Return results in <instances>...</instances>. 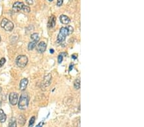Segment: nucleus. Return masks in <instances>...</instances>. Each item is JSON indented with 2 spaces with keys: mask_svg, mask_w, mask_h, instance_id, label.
Wrapping results in <instances>:
<instances>
[{
  "mask_svg": "<svg viewBox=\"0 0 144 127\" xmlns=\"http://www.w3.org/2000/svg\"><path fill=\"white\" fill-rule=\"evenodd\" d=\"M18 99H19V96L17 93H11L9 95V102L12 105H15L18 103Z\"/></svg>",
  "mask_w": 144,
  "mask_h": 127,
  "instance_id": "5",
  "label": "nucleus"
},
{
  "mask_svg": "<svg viewBox=\"0 0 144 127\" xmlns=\"http://www.w3.org/2000/svg\"><path fill=\"white\" fill-rule=\"evenodd\" d=\"M6 120V115L5 114L3 109H0V121L1 123H5Z\"/></svg>",
  "mask_w": 144,
  "mask_h": 127,
  "instance_id": "12",
  "label": "nucleus"
},
{
  "mask_svg": "<svg viewBox=\"0 0 144 127\" xmlns=\"http://www.w3.org/2000/svg\"><path fill=\"white\" fill-rule=\"evenodd\" d=\"M1 26L7 32H11L14 27V24L11 21L6 18H3L1 23Z\"/></svg>",
  "mask_w": 144,
  "mask_h": 127,
  "instance_id": "2",
  "label": "nucleus"
},
{
  "mask_svg": "<svg viewBox=\"0 0 144 127\" xmlns=\"http://www.w3.org/2000/svg\"><path fill=\"white\" fill-rule=\"evenodd\" d=\"M67 29L68 30V35H70V34H72V32L74 31V28H72V26H67Z\"/></svg>",
  "mask_w": 144,
  "mask_h": 127,
  "instance_id": "19",
  "label": "nucleus"
},
{
  "mask_svg": "<svg viewBox=\"0 0 144 127\" xmlns=\"http://www.w3.org/2000/svg\"><path fill=\"white\" fill-rule=\"evenodd\" d=\"M51 74H48L44 76V79L43 82H42V87H47L49 86L51 83Z\"/></svg>",
  "mask_w": 144,
  "mask_h": 127,
  "instance_id": "7",
  "label": "nucleus"
},
{
  "mask_svg": "<svg viewBox=\"0 0 144 127\" xmlns=\"http://www.w3.org/2000/svg\"><path fill=\"white\" fill-rule=\"evenodd\" d=\"M80 85H81L80 80L79 79H76L74 82V87L76 89H79L80 88Z\"/></svg>",
  "mask_w": 144,
  "mask_h": 127,
  "instance_id": "16",
  "label": "nucleus"
},
{
  "mask_svg": "<svg viewBox=\"0 0 144 127\" xmlns=\"http://www.w3.org/2000/svg\"><path fill=\"white\" fill-rule=\"evenodd\" d=\"M1 36H0V42H1Z\"/></svg>",
  "mask_w": 144,
  "mask_h": 127,
  "instance_id": "29",
  "label": "nucleus"
},
{
  "mask_svg": "<svg viewBox=\"0 0 144 127\" xmlns=\"http://www.w3.org/2000/svg\"><path fill=\"white\" fill-rule=\"evenodd\" d=\"M1 102L0 101V107H1Z\"/></svg>",
  "mask_w": 144,
  "mask_h": 127,
  "instance_id": "28",
  "label": "nucleus"
},
{
  "mask_svg": "<svg viewBox=\"0 0 144 127\" xmlns=\"http://www.w3.org/2000/svg\"><path fill=\"white\" fill-rule=\"evenodd\" d=\"M26 3H27L28 5H29L34 3V1H33V0H26Z\"/></svg>",
  "mask_w": 144,
  "mask_h": 127,
  "instance_id": "23",
  "label": "nucleus"
},
{
  "mask_svg": "<svg viewBox=\"0 0 144 127\" xmlns=\"http://www.w3.org/2000/svg\"><path fill=\"white\" fill-rule=\"evenodd\" d=\"M68 35V30L66 27L61 28L58 35L57 37V42L58 43H62L65 40L66 36Z\"/></svg>",
  "mask_w": 144,
  "mask_h": 127,
  "instance_id": "4",
  "label": "nucleus"
},
{
  "mask_svg": "<svg viewBox=\"0 0 144 127\" xmlns=\"http://www.w3.org/2000/svg\"><path fill=\"white\" fill-rule=\"evenodd\" d=\"M29 103V97L27 94L23 93L20 96V99L18 103V107L21 110H25L28 108Z\"/></svg>",
  "mask_w": 144,
  "mask_h": 127,
  "instance_id": "1",
  "label": "nucleus"
},
{
  "mask_svg": "<svg viewBox=\"0 0 144 127\" xmlns=\"http://www.w3.org/2000/svg\"><path fill=\"white\" fill-rule=\"evenodd\" d=\"M5 62H6L5 58H1V59H0V68H1V67L4 65Z\"/></svg>",
  "mask_w": 144,
  "mask_h": 127,
  "instance_id": "20",
  "label": "nucleus"
},
{
  "mask_svg": "<svg viewBox=\"0 0 144 127\" xmlns=\"http://www.w3.org/2000/svg\"><path fill=\"white\" fill-rule=\"evenodd\" d=\"M63 55L62 53V54H60L58 55V63L60 64L63 61Z\"/></svg>",
  "mask_w": 144,
  "mask_h": 127,
  "instance_id": "21",
  "label": "nucleus"
},
{
  "mask_svg": "<svg viewBox=\"0 0 144 127\" xmlns=\"http://www.w3.org/2000/svg\"><path fill=\"white\" fill-rule=\"evenodd\" d=\"M24 12H29L31 11V9L29 8V6H26V5H24L23 9H22Z\"/></svg>",
  "mask_w": 144,
  "mask_h": 127,
  "instance_id": "18",
  "label": "nucleus"
},
{
  "mask_svg": "<svg viewBox=\"0 0 144 127\" xmlns=\"http://www.w3.org/2000/svg\"><path fill=\"white\" fill-rule=\"evenodd\" d=\"M77 55H76V54H74V55H72V57L73 59H77Z\"/></svg>",
  "mask_w": 144,
  "mask_h": 127,
  "instance_id": "24",
  "label": "nucleus"
},
{
  "mask_svg": "<svg viewBox=\"0 0 144 127\" xmlns=\"http://www.w3.org/2000/svg\"><path fill=\"white\" fill-rule=\"evenodd\" d=\"M1 91H2V89H1V87H0V93L1 92Z\"/></svg>",
  "mask_w": 144,
  "mask_h": 127,
  "instance_id": "27",
  "label": "nucleus"
},
{
  "mask_svg": "<svg viewBox=\"0 0 144 127\" xmlns=\"http://www.w3.org/2000/svg\"><path fill=\"white\" fill-rule=\"evenodd\" d=\"M56 17L54 15H51V17L49 19V21H48V27L51 28H52L54 27V26L56 24Z\"/></svg>",
  "mask_w": 144,
  "mask_h": 127,
  "instance_id": "10",
  "label": "nucleus"
},
{
  "mask_svg": "<svg viewBox=\"0 0 144 127\" xmlns=\"http://www.w3.org/2000/svg\"><path fill=\"white\" fill-rule=\"evenodd\" d=\"M31 39L33 40V41H35V42H38L39 41L40 37L37 33H34V34H31Z\"/></svg>",
  "mask_w": 144,
  "mask_h": 127,
  "instance_id": "13",
  "label": "nucleus"
},
{
  "mask_svg": "<svg viewBox=\"0 0 144 127\" xmlns=\"http://www.w3.org/2000/svg\"></svg>",
  "mask_w": 144,
  "mask_h": 127,
  "instance_id": "30",
  "label": "nucleus"
},
{
  "mask_svg": "<svg viewBox=\"0 0 144 127\" xmlns=\"http://www.w3.org/2000/svg\"><path fill=\"white\" fill-rule=\"evenodd\" d=\"M28 62V57L25 55H19L16 59L15 62L17 66L19 68H24L26 65H27Z\"/></svg>",
  "mask_w": 144,
  "mask_h": 127,
  "instance_id": "3",
  "label": "nucleus"
},
{
  "mask_svg": "<svg viewBox=\"0 0 144 127\" xmlns=\"http://www.w3.org/2000/svg\"><path fill=\"white\" fill-rule=\"evenodd\" d=\"M28 83V80L27 78H23L22 79L20 82V84H19V89L21 91H24L27 87Z\"/></svg>",
  "mask_w": 144,
  "mask_h": 127,
  "instance_id": "9",
  "label": "nucleus"
},
{
  "mask_svg": "<svg viewBox=\"0 0 144 127\" xmlns=\"http://www.w3.org/2000/svg\"><path fill=\"white\" fill-rule=\"evenodd\" d=\"M62 3H63V0H58V1H57V6H61V5H62Z\"/></svg>",
  "mask_w": 144,
  "mask_h": 127,
  "instance_id": "22",
  "label": "nucleus"
},
{
  "mask_svg": "<svg viewBox=\"0 0 144 127\" xmlns=\"http://www.w3.org/2000/svg\"><path fill=\"white\" fill-rule=\"evenodd\" d=\"M9 127H17V123H16L15 119L14 117L11 118L10 121L9 122Z\"/></svg>",
  "mask_w": 144,
  "mask_h": 127,
  "instance_id": "14",
  "label": "nucleus"
},
{
  "mask_svg": "<svg viewBox=\"0 0 144 127\" xmlns=\"http://www.w3.org/2000/svg\"><path fill=\"white\" fill-rule=\"evenodd\" d=\"M74 67V64H71V66H70V68H69V71H71V70L72 69V68H73Z\"/></svg>",
  "mask_w": 144,
  "mask_h": 127,
  "instance_id": "25",
  "label": "nucleus"
},
{
  "mask_svg": "<svg viewBox=\"0 0 144 127\" xmlns=\"http://www.w3.org/2000/svg\"><path fill=\"white\" fill-rule=\"evenodd\" d=\"M35 116H32L30 119L29 122V127H32L34 126V123H35Z\"/></svg>",
  "mask_w": 144,
  "mask_h": 127,
  "instance_id": "17",
  "label": "nucleus"
},
{
  "mask_svg": "<svg viewBox=\"0 0 144 127\" xmlns=\"http://www.w3.org/2000/svg\"><path fill=\"white\" fill-rule=\"evenodd\" d=\"M37 42H35V41H32V42H30L28 44V49L29 50H32V49H34L35 48V47L37 46Z\"/></svg>",
  "mask_w": 144,
  "mask_h": 127,
  "instance_id": "15",
  "label": "nucleus"
},
{
  "mask_svg": "<svg viewBox=\"0 0 144 127\" xmlns=\"http://www.w3.org/2000/svg\"><path fill=\"white\" fill-rule=\"evenodd\" d=\"M60 21L62 24H67L70 23L71 21V19L69 18L68 16L65 15H61L60 16Z\"/></svg>",
  "mask_w": 144,
  "mask_h": 127,
  "instance_id": "11",
  "label": "nucleus"
},
{
  "mask_svg": "<svg viewBox=\"0 0 144 127\" xmlns=\"http://www.w3.org/2000/svg\"><path fill=\"white\" fill-rule=\"evenodd\" d=\"M46 47H47V44H46V42H44V41H41L37 44V50L40 53H44V51H46Z\"/></svg>",
  "mask_w": 144,
  "mask_h": 127,
  "instance_id": "6",
  "label": "nucleus"
},
{
  "mask_svg": "<svg viewBox=\"0 0 144 127\" xmlns=\"http://www.w3.org/2000/svg\"><path fill=\"white\" fill-rule=\"evenodd\" d=\"M51 53H54V49H50V50H49Z\"/></svg>",
  "mask_w": 144,
  "mask_h": 127,
  "instance_id": "26",
  "label": "nucleus"
},
{
  "mask_svg": "<svg viewBox=\"0 0 144 127\" xmlns=\"http://www.w3.org/2000/svg\"><path fill=\"white\" fill-rule=\"evenodd\" d=\"M24 5L23 2H19V1L15 2L14 4L13 5V10L15 12H19V11L23 9Z\"/></svg>",
  "mask_w": 144,
  "mask_h": 127,
  "instance_id": "8",
  "label": "nucleus"
}]
</instances>
